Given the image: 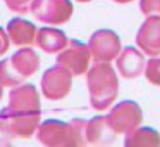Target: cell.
<instances>
[{
  "label": "cell",
  "instance_id": "obj_6",
  "mask_svg": "<svg viewBox=\"0 0 160 147\" xmlns=\"http://www.w3.org/2000/svg\"><path fill=\"white\" fill-rule=\"evenodd\" d=\"M107 121L115 133H124L126 135L131 130H134L136 126L141 125V121H143L141 107L132 101L119 102L107 114Z\"/></svg>",
  "mask_w": 160,
  "mask_h": 147
},
{
  "label": "cell",
  "instance_id": "obj_8",
  "mask_svg": "<svg viewBox=\"0 0 160 147\" xmlns=\"http://www.w3.org/2000/svg\"><path fill=\"white\" fill-rule=\"evenodd\" d=\"M88 49L95 63H110L121 52V38L112 30H98L90 36Z\"/></svg>",
  "mask_w": 160,
  "mask_h": 147
},
{
  "label": "cell",
  "instance_id": "obj_20",
  "mask_svg": "<svg viewBox=\"0 0 160 147\" xmlns=\"http://www.w3.org/2000/svg\"><path fill=\"white\" fill-rule=\"evenodd\" d=\"M139 7H141V12L146 16H150V14L160 16V0H141Z\"/></svg>",
  "mask_w": 160,
  "mask_h": 147
},
{
  "label": "cell",
  "instance_id": "obj_13",
  "mask_svg": "<svg viewBox=\"0 0 160 147\" xmlns=\"http://www.w3.org/2000/svg\"><path fill=\"white\" fill-rule=\"evenodd\" d=\"M9 35L11 43L18 47H26V45H33L36 38V26L33 23L26 21L22 18H14L9 21L7 28H5Z\"/></svg>",
  "mask_w": 160,
  "mask_h": 147
},
{
  "label": "cell",
  "instance_id": "obj_18",
  "mask_svg": "<svg viewBox=\"0 0 160 147\" xmlns=\"http://www.w3.org/2000/svg\"><path fill=\"white\" fill-rule=\"evenodd\" d=\"M143 73H145L146 80L150 81V83L153 85H158L160 87V57H152V59L148 61V63L145 64V69H143Z\"/></svg>",
  "mask_w": 160,
  "mask_h": 147
},
{
  "label": "cell",
  "instance_id": "obj_23",
  "mask_svg": "<svg viewBox=\"0 0 160 147\" xmlns=\"http://www.w3.org/2000/svg\"><path fill=\"white\" fill-rule=\"evenodd\" d=\"M78 2H91V0H78Z\"/></svg>",
  "mask_w": 160,
  "mask_h": 147
},
{
  "label": "cell",
  "instance_id": "obj_17",
  "mask_svg": "<svg viewBox=\"0 0 160 147\" xmlns=\"http://www.w3.org/2000/svg\"><path fill=\"white\" fill-rule=\"evenodd\" d=\"M26 78L22 74H19V71L14 68L11 57L9 59L0 61V87H18L24 81Z\"/></svg>",
  "mask_w": 160,
  "mask_h": 147
},
{
  "label": "cell",
  "instance_id": "obj_5",
  "mask_svg": "<svg viewBox=\"0 0 160 147\" xmlns=\"http://www.w3.org/2000/svg\"><path fill=\"white\" fill-rule=\"evenodd\" d=\"M90 49L79 40H67V45L57 56V64L66 68L72 76H79V74L86 73L90 68Z\"/></svg>",
  "mask_w": 160,
  "mask_h": 147
},
{
  "label": "cell",
  "instance_id": "obj_19",
  "mask_svg": "<svg viewBox=\"0 0 160 147\" xmlns=\"http://www.w3.org/2000/svg\"><path fill=\"white\" fill-rule=\"evenodd\" d=\"M5 5L16 14H26L31 9L33 0H4Z\"/></svg>",
  "mask_w": 160,
  "mask_h": 147
},
{
  "label": "cell",
  "instance_id": "obj_2",
  "mask_svg": "<svg viewBox=\"0 0 160 147\" xmlns=\"http://www.w3.org/2000/svg\"><path fill=\"white\" fill-rule=\"evenodd\" d=\"M36 135L42 145H84L86 144V121L84 119H72L71 123H64L60 119H47L43 123L40 121Z\"/></svg>",
  "mask_w": 160,
  "mask_h": 147
},
{
  "label": "cell",
  "instance_id": "obj_1",
  "mask_svg": "<svg viewBox=\"0 0 160 147\" xmlns=\"http://www.w3.org/2000/svg\"><path fill=\"white\" fill-rule=\"evenodd\" d=\"M90 104L97 111H105L112 106L119 94V80L108 63H95L86 71Z\"/></svg>",
  "mask_w": 160,
  "mask_h": 147
},
{
  "label": "cell",
  "instance_id": "obj_11",
  "mask_svg": "<svg viewBox=\"0 0 160 147\" xmlns=\"http://www.w3.org/2000/svg\"><path fill=\"white\" fill-rule=\"evenodd\" d=\"M115 59H117V69L121 73V76L128 78V80L139 76L146 64L143 54L139 50L132 49V47H126L124 50H121Z\"/></svg>",
  "mask_w": 160,
  "mask_h": 147
},
{
  "label": "cell",
  "instance_id": "obj_15",
  "mask_svg": "<svg viewBox=\"0 0 160 147\" xmlns=\"http://www.w3.org/2000/svg\"><path fill=\"white\" fill-rule=\"evenodd\" d=\"M11 61H12V64H14V68L19 71V74H22L24 78L33 76L40 68V59H38V56H36V52L31 49V45L19 49L18 52L11 57Z\"/></svg>",
  "mask_w": 160,
  "mask_h": 147
},
{
  "label": "cell",
  "instance_id": "obj_10",
  "mask_svg": "<svg viewBox=\"0 0 160 147\" xmlns=\"http://www.w3.org/2000/svg\"><path fill=\"white\" fill-rule=\"evenodd\" d=\"M9 109H21V111H40V95L33 85L21 83L12 87L9 94Z\"/></svg>",
  "mask_w": 160,
  "mask_h": 147
},
{
  "label": "cell",
  "instance_id": "obj_24",
  "mask_svg": "<svg viewBox=\"0 0 160 147\" xmlns=\"http://www.w3.org/2000/svg\"><path fill=\"white\" fill-rule=\"evenodd\" d=\"M0 99H2V87H0Z\"/></svg>",
  "mask_w": 160,
  "mask_h": 147
},
{
  "label": "cell",
  "instance_id": "obj_7",
  "mask_svg": "<svg viewBox=\"0 0 160 147\" xmlns=\"http://www.w3.org/2000/svg\"><path fill=\"white\" fill-rule=\"evenodd\" d=\"M72 87V74L60 64L48 68L42 76V94L48 101H60L67 97Z\"/></svg>",
  "mask_w": 160,
  "mask_h": 147
},
{
  "label": "cell",
  "instance_id": "obj_21",
  "mask_svg": "<svg viewBox=\"0 0 160 147\" xmlns=\"http://www.w3.org/2000/svg\"><path fill=\"white\" fill-rule=\"evenodd\" d=\"M9 45H11V40H9L7 31L0 28V57H2L9 50Z\"/></svg>",
  "mask_w": 160,
  "mask_h": 147
},
{
  "label": "cell",
  "instance_id": "obj_16",
  "mask_svg": "<svg viewBox=\"0 0 160 147\" xmlns=\"http://www.w3.org/2000/svg\"><path fill=\"white\" fill-rule=\"evenodd\" d=\"M124 145L128 147H152L160 145V133L150 126H136L129 133H126Z\"/></svg>",
  "mask_w": 160,
  "mask_h": 147
},
{
  "label": "cell",
  "instance_id": "obj_4",
  "mask_svg": "<svg viewBox=\"0 0 160 147\" xmlns=\"http://www.w3.org/2000/svg\"><path fill=\"white\" fill-rule=\"evenodd\" d=\"M29 11L38 21L59 26L71 19L74 7L71 0H33Z\"/></svg>",
  "mask_w": 160,
  "mask_h": 147
},
{
  "label": "cell",
  "instance_id": "obj_9",
  "mask_svg": "<svg viewBox=\"0 0 160 147\" xmlns=\"http://www.w3.org/2000/svg\"><path fill=\"white\" fill-rule=\"evenodd\" d=\"M138 47L148 57L160 56V16L150 14L136 35Z\"/></svg>",
  "mask_w": 160,
  "mask_h": 147
},
{
  "label": "cell",
  "instance_id": "obj_14",
  "mask_svg": "<svg viewBox=\"0 0 160 147\" xmlns=\"http://www.w3.org/2000/svg\"><path fill=\"white\" fill-rule=\"evenodd\" d=\"M36 47L47 54H59L64 47L67 45V36L62 30L57 28H42L36 30V38H35Z\"/></svg>",
  "mask_w": 160,
  "mask_h": 147
},
{
  "label": "cell",
  "instance_id": "obj_22",
  "mask_svg": "<svg viewBox=\"0 0 160 147\" xmlns=\"http://www.w3.org/2000/svg\"><path fill=\"white\" fill-rule=\"evenodd\" d=\"M114 2H117V4H128V2H131V0H114Z\"/></svg>",
  "mask_w": 160,
  "mask_h": 147
},
{
  "label": "cell",
  "instance_id": "obj_12",
  "mask_svg": "<svg viewBox=\"0 0 160 147\" xmlns=\"http://www.w3.org/2000/svg\"><path fill=\"white\" fill-rule=\"evenodd\" d=\"M115 139V132L110 128L107 116H95L86 121V144L91 145H107Z\"/></svg>",
  "mask_w": 160,
  "mask_h": 147
},
{
  "label": "cell",
  "instance_id": "obj_3",
  "mask_svg": "<svg viewBox=\"0 0 160 147\" xmlns=\"http://www.w3.org/2000/svg\"><path fill=\"white\" fill-rule=\"evenodd\" d=\"M42 111H21L5 107L0 112V132L9 139H28L38 130Z\"/></svg>",
  "mask_w": 160,
  "mask_h": 147
}]
</instances>
